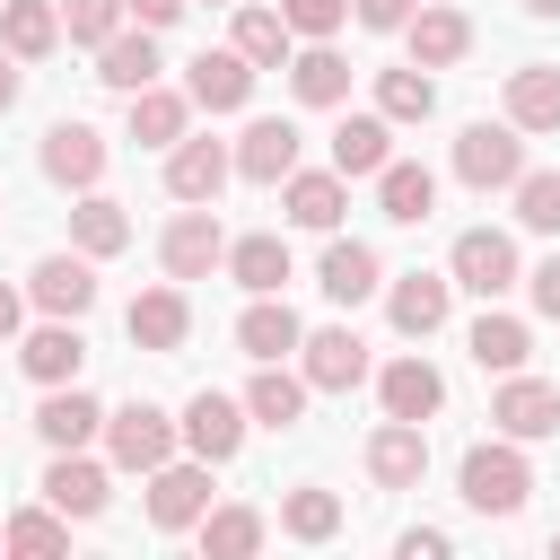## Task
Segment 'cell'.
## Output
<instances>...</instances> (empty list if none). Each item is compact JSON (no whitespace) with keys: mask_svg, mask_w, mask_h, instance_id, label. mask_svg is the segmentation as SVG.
Masks as SVG:
<instances>
[{"mask_svg":"<svg viewBox=\"0 0 560 560\" xmlns=\"http://www.w3.org/2000/svg\"><path fill=\"white\" fill-rule=\"evenodd\" d=\"M455 481H464V508L472 516H516L525 490H534V464L516 455V438H490V446H464Z\"/></svg>","mask_w":560,"mask_h":560,"instance_id":"obj_1","label":"cell"},{"mask_svg":"<svg viewBox=\"0 0 560 560\" xmlns=\"http://www.w3.org/2000/svg\"><path fill=\"white\" fill-rule=\"evenodd\" d=\"M455 175H464L472 192H516V175H525V131H516V122H464Z\"/></svg>","mask_w":560,"mask_h":560,"instance_id":"obj_2","label":"cell"},{"mask_svg":"<svg viewBox=\"0 0 560 560\" xmlns=\"http://www.w3.org/2000/svg\"><path fill=\"white\" fill-rule=\"evenodd\" d=\"M158 262H166V280H210V271L228 262L219 210H210V201H184V210L166 219V236H158Z\"/></svg>","mask_w":560,"mask_h":560,"instance_id":"obj_3","label":"cell"},{"mask_svg":"<svg viewBox=\"0 0 560 560\" xmlns=\"http://www.w3.org/2000/svg\"><path fill=\"white\" fill-rule=\"evenodd\" d=\"M175 446H184V420H166L158 402H122V411H105V455H114L122 472H158Z\"/></svg>","mask_w":560,"mask_h":560,"instance_id":"obj_4","label":"cell"},{"mask_svg":"<svg viewBox=\"0 0 560 560\" xmlns=\"http://www.w3.org/2000/svg\"><path fill=\"white\" fill-rule=\"evenodd\" d=\"M105 131L96 122H52L44 131V149H35V166H44V184H61V192H96L105 184Z\"/></svg>","mask_w":560,"mask_h":560,"instance_id":"obj_5","label":"cell"},{"mask_svg":"<svg viewBox=\"0 0 560 560\" xmlns=\"http://www.w3.org/2000/svg\"><path fill=\"white\" fill-rule=\"evenodd\" d=\"M446 271H455V289H472L481 306H499L525 271H516V245L499 236V228H464L455 236V254H446Z\"/></svg>","mask_w":560,"mask_h":560,"instance_id":"obj_6","label":"cell"},{"mask_svg":"<svg viewBox=\"0 0 560 560\" xmlns=\"http://www.w3.org/2000/svg\"><path fill=\"white\" fill-rule=\"evenodd\" d=\"M201 516H210V464H201V455H192V464L166 455V464L149 472V525H158V534H192Z\"/></svg>","mask_w":560,"mask_h":560,"instance_id":"obj_7","label":"cell"},{"mask_svg":"<svg viewBox=\"0 0 560 560\" xmlns=\"http://www.w3.org/2000/svg\"><path fill=\"white\" fill-rule=\"evenodd\" d=\"M490 420H499V438H516V446H534V438H560V385H542V376H499V394H490Z\"/></svg>","mask_w":560,"mask_h":560,"instance_id":"obj_8","label":"cell"},{"mask_svg":"<svg viewBox=\"0 0 560 560\" xmlns=\"http://www.w3.org/2000/svg\"><path fill=\"white\" fill-rule=\"evenodd\" d=\"M122 324H131V341H140V350L175 359V350L192 341V298H184V280H166V289H140V298L122 306Z\"/></svg>","mask_w":560,"mask_h":560,"instance_id":"obj_9","label":"cell"},{"mask_svg":"<svg viewBox=\"0 0 560 560\" xmlns=\"http://www.w3.org/2000/svg\"><path fill=\"white\" fill-rule=\"evenodd\" d=\"M298 376H306L315 394H350V385L368 376V341H359L350 324H324V332L298 341Z\"/></svg>","mask_w":560,"mask_h":560,"instance_id":"obj_10","label":"cell"},{"mask_svg":"<svg viewBox=\"0 0 560 560\" xmlns=\"http://www.w3.org/2000/svg\"><path fill=\"white\" fill-rule=\"evenodd\" d=\"M245 429H254V411H245L236 394H210V385H201V394L184 402V446H192L201 464H228V455L245 446Z\"/></svg>","mask_w":560,"mask_h":560,"instance_id":"obj_11","label":"cell"},{"mask_svg":"<svg viewBox=\"0 0 560 560\" xmlns=\"http://www.w3.org/2000/svg\"><path fill=\"white\" fill-rule=\"evenodd\" d=\"M254 61L236 52V44H219V52H192V70H184V96L201 105V114H236L245 96H254Z\"/></svg>","mask_w":560,"mask_h":560,"instance_id":"obj_12","label":"cell"},{"mask_svg":"<svg viewBox=\"0 0 560 560\" xmlns=\"http://www.w3.org/2000/svg\"><path fill=\"white\" fill-rule=\"evenodd\" d=\"M18 368L35 376V385H79V368H88V341H79V315H44L26 341H18Z\"/></svg>","mask_w":560,"mask_h":560,"instance_id":"obj_13","label":"cell"},{"mask_svg":"<svg viewBox=\"0 0 560 560\" xmlns=\"http://www.w3.org/2000/svg\"><path fill=\"white\" fill-rule=\"evenodd\" d=\"M420 472H429V420H385L368 438V481L376 490H420Z\"/></svg>","mask_w":560,"mask_h":560,"instance_id":"obj_14","label":"cell"},{"mask_svg":"<svg viewBox=\"0 0 560 560\" xmlns=\"http://www.w3.org/2000/svg\"><path fill=\"white\" fill-rule=\"evenodd\" d=\"M298 122L289 114H262V122H245V140H236V175L245 184H289L298 175Z\"/></svg>","mask_w":560,"mask_h":560,"instance_id":"obj_15","label":"cell"},{"mask_svg":"<svg viewBox=\"0 0 560 560\" xmlns=\"http://www.w3.org/2000/svg\"><path fill=\"white\" fill-rule=\"evenodd\" d=\"M228 175H236V149H228V140H192V131H184V140L166 149V192H175V201H219Z\"/></svg>","mask_w":560,"mask_h":560,"instance_id":"obj_16","label":"cell"},{"mask_svg":"<svg viewBox=\"0 0 560 560\" xmlns=\"http://www.w3.org/2000/svg\"><path fill=\"white\" fill-rule=\"evenodd\" d=\"M315 289H324L332 306H368V298L385 289V262H376V245H359V236H332V245H324V262H315Z\"/></svg>","mask_w":560,"mask_h":560,"instance_id":"obj_17","label":"cell"},{"mask_svg":"<svg viewBox=\"0 0 560 560\" xmlns=\"http://www.w3.org/2000/svg\"><path fill=\"white\" fill-rule=\"evenodd\" d=\"M26 298H35L44 315H88V306H96V254H44V262L26 271Z\"/></svg>","mask_w":560,"mask_h":560,"instance_id":"obj_18","label":"cell"},{"mask_svg":"<svg viewBox=\"0 0 560 560\" xmlns=\"http://www.w3.org/2000/svg\"><path fill=\"white\" fill-rule=\"evenodd\" d=\"M446 306H455V271H402V280L385 289V315H394V332H411V341H429V332L446 324Z\"/></svg>","mask_w":560,"mask_h":560,"instance_id":"obj_19","label":"cell"},{"mask_svg":"<svg viewBox=\"0 0 560 560\" xmlns=\"http://www.w3.org/2000/svg\"><path fill=\"white\" fill-rule=\"evenodd\" d=\"M376 402H385V420H438V402H446V376L411 350V359H385V376H376Z\"/></svg>","mask_w":560,"mask_h":560,"instance_id":"obj_20","label":"cell"},{"mask_svg":"<svg viewBox=\"0 0 560 560\" xmlns=\"http://www.w3.org/2000/svg\"><path fill=\"white\" fill-rule=\"evenodd\" d=\"M35 438L61 455V446H88V438H105V402L96 394H79V385H44V402H35Z\"/></svg>","mask_w":560,"mask_h":560,"instance_id":"obj_21","label":"cell"},{"mask_svg":"<svg viewBox=\"0 0 560 560\" xmlns=\"http://www.w3.org/2000/svg\"><path fill=\"white\" fill-rule=\"evenodd\" d=\"M341 201H350V175H341V166H315V175L298 166V175L280 184V210H289L298 228H315V236L341 228Z\"/></svg>","mask_w":560,"mask_h":560,"instance_id":"obj_22","label":"cell"},{"mask_svg":"<svg viewBox=\"0 0 560 560\" xmlns=\"http://www.w3.org/2000/svg\"><path fill=\"white\" fill-rule=\"evenodd\" d=\"M464 350H472V368H481V376H516V368L534 359V332H525V315L481 306V315H472V332H464Z\"/></svg>","mask_w":560,"mask_h":560,"instance_id":"obj_23","label":"cell"},{"mask_svg":"<svg viewBox=\"0 0 560 560\" xmlns=\"http://www.w3.org/2000/svg\"><path fill=\"white\" fill-rule=\"evenodd\" d=\"M402 44H411L420 70H455V61L472 52V18H464V9H411Z\"/></svg>","mask_w":560,"mask_h":560,"instance_id":"obj_24","label":"cell"},{"mask_svg":"<svg viewBox=\"0 0 560 560\" xmlns=\"http://www.w3.org/2000/svg\"><path fill=\"white\" fill-rule=\"evenodd\" d=\"M298 341H306V324H298L289 298H254V306L236 315V350H245L254 368H262V359H289Z\"/></svg>","mask_w":560,"mask_h":560,"instance_id":"obj_25","label":"cell"},{"mask_svg":"<svg viewBox=\"0 0 560 560\" xmlns=\"http://www.w3.org/2000/svg\"><path fill=\"white\" fill-rule=\"evenodd\" d=\"M44 499H52L61 516H105L114 490H105V464H88L79 446H61V455L44 464Z\"/></svg>","mask_w":560,"mask_h":560,"instance_id":"obj_26","label":"cell"},{"mask_svg":"<svg viewBox=\"0 0 560 560\" xmlns=\"http://www.w3.org/2000/svg\"><path fill=\"white\" fill-rule=\"evenodd\" d=\"M376 210H385L394 228H420V219L438 210V175L411 166V158H385V166H376Z\"/></svg>","mask_w":560,"mask_h":560,"instance_id":"obj_27","label":"cell"},{"mask_svg":"<svg viewBox=\"0 0 560 560\" xmlns=\"http://www.w3.org/2000/svg\"><path fill=\"white\" fill-rule=\"evenodd\" d=\"M306 394H315L306 376H289L280 359H262L254 385H245V411H254V429H298L306 420Z\"/></svg>","mask_w":560,"mask_h":560,"instance_id":"obj_28","label":"cell"},{"mask_svg":"<svg viewBox=\"0 0 560 560\" xmlns=\"http://www.w3.org/2000/svg\"><path fill=\"white\" fill-rule=\"evenodd\" d=\"M61 44V0H0V52L44 61Z\"/></svg>","mask_w":560,"mask_h":560,"instance_id":"obj_29","label":"cell"},{"mask_svg":"<svg viewBox=\"0 0 560 560\" xmlns=\"http://www.w3.org/2000/svg\"><path fill=\"white\" fill-rule=\"evenodd\" d=\"M184 122H192V96H184V88H158V79L131 88V140H140V149H175Z\"/></svg>","mask_w":560,"mask_h":560,"instance_id":"obj_30","label":"cell"},{"mask_svg":"<svg viewBox=\"0 0 560 560\" xmlns=\"http://www.w3.org/2000/svg\"><path fill=\"white\" fill-rule=\"evenodd\" d=\"M385 158H394V122H385V114H341V122H332V166H341L350 184L376 175Z\"/></svg>","mask_w":560,"mask_h":560,"instance_id":"obj_31","label":"cell"},{"mask_svg":"<svg viewBox=\"0 0 560 560\" xmlns=\"http://www.w3.org/2000/svg\"><path fill=\"white\" fill-rule=\"evenodd\" d=\"M508 122H516V131H560V70H551V61L508 70Z\"/></svg>","mask_w":560,"mask_h":560,"instance_id":"obj_32","label":"cell"},{"mask_svg":"<svg viewBox=\"0 0 560 560\" xmlns=\"http://www.w3.org/2000/svg\"><path fill=\"white\" fill-rule=\"evenodd\" d=\"M96 79H105L114 96L149 88V79H158V35H149V26H122L114 44H96Z\"/></svg>","mask_w":560,"mask_h":560,"instance_id":"obj_33","label":"cell"},{"mask_svg":"<svg viewBox=\"0 0 560 560\" xmlns=\"http://www.w3.org/2000/svg\"><path fill=\"white\" fill-rule=\"evenodd\" d=\"M70 245H79V254H96V262H105V254H122V245H131L122 201H114V192H79V201H70Z\"/></svg>","mask_w":560,"mask_h":560,"instance_id":"obj_34","label":"cell"},{"mask_svg":"<svg viewBox=\"0 0 560 560\" xmlns=\"http://www.w3.org/2000/svg\"><path fill=\"white\" fill-rule=\"evenodd\" d=\"M228 280L245 289V298H280V280H289V245L262 228V236H236L228 245Z\"/></svg>","mask_w":560,"mask_h":560,"instance_id":"obj_35","label":"cell"},{"mask_svg":"<svg viewBox=\"0 0 560 560\" xmlns=\"http://www.w3.org/2000/svg\"><path fill=\"white\" fill-rule=\"evenodd\" d=\"M236 52L254 70H289V18L262 9V0H236Z\"/></svg>","mask_w":560,"mask_h":560,"instance_id":"obj_36","label":"cell"},{"mask_svg":"<svg viewBox=\"0 0 560 560\" xmlns=\"http://www.w3.org/2000/svg\"><path fill=\"white\" fill-rule=\"evenodd\" d=\"M289 88H298V105H341L350 96V61L332 44H306V52H289Z\"/></svg>","mask_w":560,"mask_h":560,"instance_id":"obj_37","label":"cell"},{"mask_svg":"<svg viewBox=\"0 0 560 560\" xmlns=\"http://www.w3.org/2000/svg\"><path fill=\"white\" fill-rule=\"evenodd\" d=\"M376 114H385V122H429V114H438V79H429L420 61L376 70Z\"/></svg>","mask_w":560,"mask_h":560,"instance_id":"obj_38","label":"cell"},{"mask_svg":"<svg viewBox=\"0 0 560 560\" xmlns=\"http://www.w3.org/2000/svg\"><path fill=\"white\" fill-rule=\"evenodd\" d=\"M0 542H9L18 560H61V551H70V516H61L52 499H44V508H18V516L0 525Z\"/></svg>","mask_w":560,"mask_h":560,"instance_id":"obj_39","label":"cell"},{"mask_svg":"<svg viewBox=\"0 0 560 560\" xmlns=\"http://www.w3.org/2000/svg\"><path fill=\"white\" fill-rule=\"evenodd\" d=\"M280 534H289V542H332V534H341V499L315 490V481L289 490V499H280Z\"/></svg>","mask_w":560,"mask_h":560,"instance_id":"obj_40","label":"cell"},{"mask_svg":"<svg viewBox=\"0 0 560 560\" xmlns=\"http://www.w3.org/2000/svg\"><path fill=\"white\" fill-rule=\"evenodd\" d=\"M192 534H201V551H210V560H245V551H262V534H271V525H262L254 508H210Z\"/></svg>","mask_w":560,"mask_h":560,"instance_id":"obj_41","label":"cell"},{"mask_svg":"<svg viewBox=\"0 0 560 560\" xmlns=\"http://www.w3.org/2000/svg\"><path fill=\"white\" fill-rule=\"evenodd\" d=\"M516 219H525L534 236H560V175H551V166H525V175H516Z\"/></svg>","mask_w":560,"mask_h":560,"instance_id":"obj_42","label":"cell"},{"mask_svg":"<svg viewBox=\"0 0 560 560\" xmlns=\"http://www.w3.org/2000/svg\"><path fill=\"white\" fill-rule=\"evenodd\" d=\"M122 18H131L122 0H61V35H70V44H88V52H96V44H114V35H122Z\"/></svg>","mask_w":560,"mask_h":560,"instance_id":"obj_43","label":"cell"},{"mask_svg":"<svg viewBox=\"0 0 560 560\" xmlns=\"http://www.w3.org/2000/svg\"><path fill=\"white\" fill-rule=\"evenodd\" d=\"M280 18H289V35H306V44H332V26L350 18V0H280Z\"/></svg>","mask_w":560,"mask_h":560,"instance_id":"obj_44","label":"cell"},{"mask_svg":"<svg viewBox=\"0 0 560 560\" xmlns=\"http://www.w3.org/2000/svg\"><path fill=\"white\" fill-rule=\"evenodd\" d=\"M525 289H534V315H551V324H560V254H542V262L525 271Z\"/></svg>","mask_w":560,"mask_h":560,"instance_id":"obj_45","label":"cell"},{"mask_svg":"<svg viewBox=\"0 0 560 560\" xmlns=\"http://www.w3.org/2000/svg\"><path fill=\"white\" fill-rule=\"evenodd\" d=\"M359 9V26H376V35H402L411 26V0H350Z\"/></svg>","mask_w":560,"mask_h":560,"instance_id":"obj_46","label":"cell"},{"mask_svg":"<svg viewBox=\"0 0 560 560\" xmlns=\"http://www.w3.org/2000/svg\"><path fill=\"white\" fill-rule=\"evenodd\" d=\"M122 9H131V26H149V35H166V26H175V18L192 9V0H122Z\"/></svg>","mask_w":560,"mask_h":560,"instance_id":"obj_47","label":"cell"},{"mask_svg":"<svg viewBox=\"0 0 560 560\" xmlns=\"http://www.w3.org/2000/svg\"><path fill=\"white\" fill-rule=\"evenodd\" d=\"M438 551H446L438 525H411V534H402V560H438Z\"/></svg>","mask_w":560,"mask_h":560,"instance_id":"obj_48","label":"cell"},{"mask_svg":"<svg viewBox=\"0 0 560 560\" xmlns=\"http://www.w3.org/2000/svg\"><path fill=\"white\" fill-rule=\"evenodd\" d=\"M18 88H26V61H18V52H0V114L18 105Z\"/></svg>","mask_w":560,"mask_h":560,"instance_id":"obj_49","label":"cell"},{"mask_svg":"<svg viewBox=\"0 0 560 560\" xmlns=\"http://www.w3.org/2000/svg\"><path fill=\"white\" fill-rule=\"evenodd\" d=\"M18 324H26V298H18V289H9V280H0V341H9V332H18Z\"/></svg>","mask_w":560,"mask_h":560,"instance_id":"obj_50","label":"cell"},{"mask_svg":"<svg viewBox=\"0 0 560 560\" xmlns=\"http://www.w3.org/2000/svg\"><path fill=\"white\" fill-rule=\"evenodd\" d=\"M525 18H560V0H525Z\"/></svg>","mask_w":560,"mask_h":560,"instance_id":"obj_51","label":"cell"},{"mask_svg":"<svg viewBox=\"0 0 560 560\" xmlns=\"http://www.w3.org/2000/svg\"><path fill=\"white\" fill-rule=\"evenodd\" d=\"M551 551H560V534H551Z\"/></svg>","mask_w":560,"mask_h":560,"instance_id":"obj_52","label":"cell"},{"mask_svg":"<svg viewBox=\"0 0 560 560\" xmlns=\"http://www.w3.org/2000/svg\"><path fill=\"white\" fill-rule=\"evenodd\" d=\"M0 551H9V542H0Z\"/></svg>","mask_w":560,"mask_h":560,"instance_id":"obj_53","label":"cell"},{"mask_svg":"<svg viewBox=\"0 0 560 560\" xmlns=\"http://www.w3.org/2000/svg\"><path fill=\"white\" fill-rule=\"evenodd\" d=\"M228 9H236V0H228Z\"/></svg>","mask_w":560,"mask_h":560,"instance_id":"obj_54","label":"cell"}]
</instances>
